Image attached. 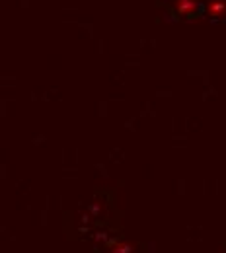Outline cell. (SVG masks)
<instances>
[{
	"mask_svg": "<svg viewBox=\"0 0 226 253\" xmlns=\"http://www.w3.org/2000/svg\"><path fill=\"white\" fill-rule=\"evenodd\" d=\"M107 253H133V246L127 242H117L107 250Z\"/></svg>",
	"mask_w": 226,
	"mask_h": 253,
	"instance_id": "3",
	"label": "cell"
},
{
	"mask_svg": "<svg viewBox=\"0 0 226 253\" xmlns=\"http://www.w3.org/2000/svg\"><path fill=\"white\" fill-rule=\"evenodd\" d=\"M207 10L215 18H225L226 16V0H209Z\"/></svg>",
	"mask_w": 226,
	"mask_h": 253,
	"instance_id": "2",
	"label": "cell"
},
{
	"mask_svg": "<svg viewBox=\"0 0 226 253\" xmlns=\"http://www.w3.org/2000/svg\"><path fill=\"white\" fill-rule=\"evenodd\" d=\"M174 6H176V10H178L181 16H191V14L197 12L199 2H197V0H176Z\"/></svg>",
	"mask_w": 226,
	"mask_h": 253,
	"instance_id": "1",
	"label": "cell"
}]
</instances>
